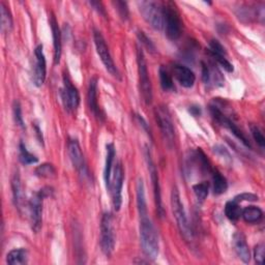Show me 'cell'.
Instances as JSON below:
<instances>
[{"label":"cell","mask_w":265,"mask_h":265,"mask_svg":"<svg viewBox=\"0 0 265 265\" xmlns=\"http://www.w3.org/2000/svg\"><path fill=\"white\" fill-rule=\"evenodd\" d=\"M140 218V244L142 251L148 259L154 260L159 255V236L149 219L148 213L139 215Z\"/></svg>","instance_id":"obj_1"},{"label":"cell","mask_w":265,"mask_h":265,"mask_svg":"<svg viewBox=\"0 0 265 265\" xmlns=\"http://www.w3.org/2000/svg\"><path fill=\"white\" fill-rule=\"evenodd\" d=\"M164 28L167 38L171 41H177L183 33V20L175 3L168 1L163 4Z\"/></svg>","instance_id":"obj_2"},{"label":"cell","mask_w":265,"mask_h":265,"mask_svg":"<svg viewBox=\"0 0 265 265\" xmlns=\"http://www.w3.org/2000/svg\"><path fill=\"white\" fill-rule=\"evenodd\" d=\"M171 207L180 234L183 235V237L187 240V242H192L193 231L188 220L184 204L182 202V199H180L179 192L176 187H174L171 192Z\"/></svg>","instance_id":"obj_3"},{"label":"cell","mask_w":265,"mask_h":265,"mask_svg":"<svg viewBox=\"0 0 265 265\" xmlns=\"http://www.w3.org/2000/svg\"><path fill=\"white\" fill-rule=\"evenodd\" d=\"M51 189L45 188L40 190L31 197L29 201V219L30 226L34 233H39L43 222V201L44 198L50 196Z\"/></svg>","instance_id":"obj_4"},{"label":"cell","mask_w":265,"mask_h":265,"mask_svg":"<svg viewBox=\"0 0 265 265\" xmlns=\"http://www.w3.org/2000/svg\"><path fill=\"white\" fill-rule=\"evenodd\" d=\"M154 114L166 145L172 148L175 142V130L169 110L166 106H159L155 108Z\"/></svg>","instance_id":"obj_5"},{"label":"cell","mask_w":265,"mask_h":265,"mask_svg":"<svg viewBox=\"0 0 265 265\" xmlns=\"http://www.w3.org/2000/svg\"><path fill=\"white\" fill-rule=\"evenodd\" d=\"M138 6L144 20H145L153 29L161 30L164 28L163 5L149 0V1L138 2Z\"/></svg>","instance_id":"obj_6"},{"label":"cell","mask_w":265,"mask_h":265,"mask_svg":"<svg viewBox=\"0 0 265 265\" xmlns=\"http://www.w3.org/2000/svg\"><path fill=\"white\" fill-rule=\"evenodd\" d=\"M137 64H138V74H139V85L142 98L147 105L152 102V86L149 78L147 64L145 56L141 48H137Z\"/></svg>","instance_id":"obj_7"},{"label":"cell","mask_w":265,"mask_h":265,"mask_svg":"<svg viewBox=\"0 0 265 265\" xmlns=\"http://www.w3.org/2000/svg\"><path fill=\"white\" fill-rule=\"evenodd\" d=\"M115 247V230L113 215L110 212L103 214L101 222V248L104 254L109 257Z\"/></svg>","instance_id":"obj_8"},{"label":"cell","mask_w":265,"mask_h":265,"mask_svg":"<svg viewBox=\"0 0 265 265\" xmlns=\"http://www.w3.org/2000/svg\"><path fill=\"white\" fill-rule=\"evenodd\" d=\"M93 40H94V45H95V49L96 52H98L103 65L105 66L106 69L109 71V73L115 77V78H119V73H118V69L113 62L112 56L110 54L109 51V47L107 46L106 41L103 37V34L100 31H96L94 30L93 33Z\"/></svg>","instance_id":"obj_9"},{"label":"cell","mask_w":265,"mask_h":265,"mask_svg":"<svg viewBox=\"0 0 265 265\" xmlns=\"http://www.w3.org/2000/svg\"><path fill=\"white\" fill-rule=\"evenodd\" d=\"M67 152L69 160L73 164L75 169L78 171L79 175L83 177V179H86L89 177V172L88 168L85 163V159H84V155L81 149L80 144L78 140L76 139H69L67 143Z\"/></svg>","instance_id":"obj_10"},{"label":"cell","mask_w":265,"mask_h":265,"mask_svg":"<svg viewBox=\"0 0 265 265\" xmlns=\"http://www.w3.org/2000/svg\"><path fill=\"white\" fill-rule=\"evenodd\" d=\"M124 179H125V172L122 163H117L114 170H113V177L110 187V193L112 197V205L115 211H119L120 207H122L123 203V196L122 191L124 186Z\"/></svg>","instance_id":"obj_11"},{"label":"cell","mask_w":265,"mask_h":265,"mask_svg":"<svg viewBox=\"0 0 265 265\" xmlns=\"http://www.w3.org/2000/svg\"><path fill=\"white\" fill-rule=\"evenodd\" d=\"M43 45H38L34 50V64L32 68V79L34 85L41 87L46 81L47 77V65L46 57L44 54Z\"/></svg>","instance_id":"obj_12"},{"label":"cell","mask_w":265,"mask_h":265,"mask_svg":"<svg viewBox=\"0 0 265 265\" xmlns=\"http://www.w3.org/2000/svg\"><path fill=\"white\" fill-rule=\"evenodd\" d=\"M146 160L148 164V170L150 173L151 177V183L153 187V194H154V202H155V208L156 212H158L160 218H163L165 211L163 208L162 204V195H161V186H160V179H159V174L158 170H156V167L151 159V154L148 148H146Z\"/></svg>","instance_id":"obj_13"},{"label":"cell","mask_w":265,"mask_h":265,"mask_svg":"<svg viewBox=\"0 0 265 265\" xmlns=\"http://www.w3.org/2000/svg\"><path fill=\"white\" fill-rule=\"evenodd\" d=\"M63 101L68 112L75 111L80 104V94L77 87L70 81L67 75L64 76V88L62 91Z\"/></svg>","instance_id":"obj_14"},{"label":"cell","mask_w":265,"mask_h":265,"mask_svg":"<svg viewBox=\"0 0 265 265\" xmlns=\"http://www.w3.org/2000/svg\"><path fill=\"white\" fill-rule=\"evenodd\" d=\"M172 70H173V75L175 79L178 81V83L183 87L191 88L194 86L195 81H196V76L194 74V71H193L191 68L183 65L175 64L173 65Z\"/></svg>","instance_id":"obj_15"},{"label":"cell","mask_w":265,"mask_h":265,"mask_svg":"<svg viewBox=\"0 0 265 265\" xmlns=\"http://www.w3.org/2000/svg\"><path fill=\"white\" fill-rule=\"evenodd\" d=\"M232 239H233L232 240L233 248L238 258L245 263H249L251 260V253H250V249H249L247 239L244 233L242 232L234 233Z\"/></svg>","instance_id":"obj_16"},{"label":"cell","mask_w":265,"mask_h":265,"mask_svg":"<svg viewBox=\"0 0 265 265\" xmlns=\"http://www.w3.org/2000/svg\"><path fill=\"white\" fill-rule=\"evenodd\" d=\"M50 26L52 30V37H53V46H54V64L58 65L60 62V57H62V32H60L57 20L53 14L49 19Z\"/></svg>","instance_id":"obj_17"},{"label":"cell","mask_w":265,"mask_h":265,"mask_svg":"<svg viewBox=\"0 0 265 265\" xmlns=\"http://www.w3.org/2000/svg\"><path fill=\"white\" fill-rule=\"evenodd\" d=\"M88 104H89L90 111L94 114V116L98 117L99 119H103L104 115L101 112V109L99 107V102H98V80H96V78L91 79L89 83Z\"/></svg>","instance_id":"obj_18"},{"label":"cell","mask_w":265,"mask_h":265,"mask_svg":"<svg viewBox=\"0 0 265 265\" xmlns=\"http://www.w3.org/2000/svg\"><path fill=\"white\" fill-rule=\"evenodd\" d=\"M115 158V147L114 144L110 143L107 145V156H106V164L104 170V180L107 191H110L111 187V173H112V165Z\"/></svg>","instance_id":"obj_19"},{"label":"cell","mask_w":265,"mask_h":265,"mask_svg":"<svg viewBox=\"0 0 265 265\" xmlns=\"http://www.w3.org/2000/svg\"><path fill=\"white\" fill-rule=\"evenodd\" d=\"M11 190H13V200L15 206L21 211L24 206V192L19 172H15L13 177H11Z\"/></svg>","instance_id":"obj_20"},{"label":"cell","mask_w":265,"mask_h":265,"mask_svg":"<svg viewBox=\"0 0 265 265\" xmlns=\"http://www.w3.org/2000/svg\"><path fill=\"white\" fill-rule=\"evenodd\" d=\"M27 260H28V254L25 249L11 250L6 256V263L9 265L26 264Z\"/></svg>","instance_id":"obj_21"},{"label":"cell","mask_w":265,"mask_h":265,"mask_svg":"<svg viewBox=\"0 0 265 265\" xmlns=\"http://www.w3.org/2000/svg\"><path fill=\"white\" fill-rule=\"evenodd\" d=\"M212 191L214 195H222L228 189L227 179L222 175L218 170H213L212 172Z\"/></svg>","instance_id":"obj_22"},{"label":"cell","mask_w":265,"mask_h":265,"mask_svg":"<svg viewBox=\"0 0 265 265\" xmlns=\"http://www.w3.org/2000/svg\"><path fill=\"white\" fill-rule=\"evenodd\" d=\"M242 216L249 224H257L263 218V211L257 206H248L242 211Z\"/></svg>","instance_id":"obj_23"},{"label":"cell","mask_w":265,"mask_h":265,"mask_svg":"<svg viewBox=\"0 0 265 265\" xmlns=\"http://www.w3.org/2000/svg\"><path fill=\"white\" fill-rule=\"evenodd\" d=\"M0 15H1V30L4 33H8L13 30L14 22H13V17L7 6L3 1L0 2Z\"/></svg>","instance_id":"obj_24"},{"label":"cell","mask_w":265,"mask_h":265,"mask_svg":"<svg viewBox=\"0 0 265 265\" xmlns=\"http://www.w3.org/2000/svg\"><path fill=\"white\" fill-rule=\"evenodd\" d=\"M137 207H138V213L139 215L146 214L147 211V204L145 199V189H144L143 180L140 178L138 179L137 183Z\"/></svg>","instance_id":"obj_25"},{"label":"cell","mask_w":265,"mask_h":265,"mask_svg":"<svg viewBox=\"0 0 265 265\" xmlns=\"http://www.w3.org/2000/svg\"><path fill=\"white\" fill-rule=\"evenodd\" d=\"M242 207L235 200L228 201L225 205V214L231 222H237L242 216Z\"/></svg>","instance_id":"obj_26"},{"label":"cell","mask_w":265,"mask_h":265,"mask_svg":"<svg viewBox=\"0 0 265 265\" xmlns=\"http://www.w3.org/2000/svg\"><path fill=\"white\" fill-rule=\"evenodd\" d=\"M159 74H160V82H161V86L163 90L165 91H173L174 90V82L172 79V76L170 75L168 69L162 66L159 69Z\"/></svg>","instance_id":"obj_27"},{"label":"cell","mask_w":265,"mask_h":265,"mask_svg":"<svg viewBox=\"0 0 265 265\" xmlns=\"http://www.w3.org/2000/svg\"><path fill=\"white\" fill-rule=\"evenodd\" d=\"M19 160L23 165H31V164H35L38 163L39 159L35 156L34 154H32L31 152H29L26 148V146L24 145L23 142H20V145H19Z\"/></svg>","instance_id":"obj_28"},{"label":"cell","mask_w":265,"mask_h":265,"mask_svg":"<svg viewBox=\"0 0 265 265\" xmlns=\"http://www.w3.org/2000/svg\"><path fill=\"white\" fill-rule=\"evenodd\" d=\"M35 175L42 178H54L56 177V169L52 164L45 163L39 166L34 171Z\"/></svg>","instance_id":"obj_29"},{"label":"cell","mask_w":265,"mask_h":265,"mask_svg":"<svg viewBox=\"0 0 265 265\" xmlns=\"http://www.w3.org/2000/svg\"><path fill=\"white\" fill-rule=\"evenodd\" d=\"M193 191H194L196 198L198 199V201L203 202L208 196L209 187H208L207 183L203 182V183L197 184V185H195L194 187H193Z\"/></svg>","instance_id":"obj_30"},{"label":"cell","mask_w":265,"mask_h":265,"mask_svg":"<svg viewBox=\"0 0 265 265\" xmlns=\"http://www.w3.org/2000/svg\"><path fill=\"white\" fill-rule=\"evenodd\" d=\"M209 52L213 58L216 57H226V50L225 48L222 46V44L216 41V40H211L209 43Z\"/></svg>","instance_id":"obj_31"},{"label":"cell","mask_w":265,"mask_h":265,"mask_svg":"<svg viewBox=\"0 0 265 265\" xmlns=\"http://www.w3.org/2000/svg\"><path fill=\"white\" fill-rule=\"evenodd\" d=\"M251 132H252L253 138H254V140L257 142L258 145L261 148H264V146H265V138H264V135H263V132H261V130L257 126L252 125L251 126Z\"/></svg>","instance_id":"obj_32"},{"label":"cell","mask_w":265,"mask_h":265,"mask_svg":"<svg viewBox=\"0 0 265 265\" xmlns=\"http://www.w3.org/2000/svg\"><path fill=\"white\" fill-rule=\"evenodd\" d=\"M13 115H14L15 123L19 127L24 128V120H23V116H22V109H21V105H20L19 101H15L14 102V105H13Z\"/></svg>","instance_id":"obj_33"},{"label":"cell","mask_w":265,"mask_h":265,"mask_svg":"<svg viewBox=\"0 0 265 265\" xmlns=\"http://www.w3.org/2000/svg\"><path fill=\"white\" fill-rule=\"evenodd\" d=\"M138 39L140 41V43L146 48V49L150 52H154L155 50V47L153 45V43L151 42V40L147 37V35L144 33L143 31H139L138 32Z\"/></svg>","instance_id":"obj_34"},{"label":"cell","mask_w":265,"mask_h":265,"mask_svg":"<svg viewBox=\"0 0 265 265\" xmlns=\"http://www.w3.org/2000/svg\"><path fill=\"white\" fill-rule=\"evenodd\" d=\"M254 258L257 264L263 265L264 264V258H265V249L263 244H259L254 249Z\"/></svg>","instance_id":"obj_35"},{"label":"cell","mask_w":265,"mask_h":265,"mask_svg":"<svg viewBox=\"0 0 265 265\" xmlns=\"http://www.w3.org/2000/svg\"><path fill=\"white\" fill-rule=\"evenodd\" d=\"M116 9L118 11V14L123 20H127L129 18V8H128V4L127 2L124 1H116L114 2Z\"/></svg>","instance_id":"obj_36"},{"label":"cell","mask_w":265,"mask_h":265,"mask_svg":"<svg viewBox=\"0 0 265 265\" xmlns=\"http://www.w3.org/2000/svg\"><path fill=\"white\" fill-rule=\"evenodd\" d=\"M213 151H214V153H216L219 156H221L222 159H225L227 161H231L230 153H229V151L225 147H223L222 145L214 146L213 147Z\"/></svg>","instance_id":"obj_37"},{"label":"cell","mask_w":265,"mask_h":265,"mask_svg":"<svg viewBox=\"0 0 265 265\" xmlns=\"http://www.w3.org/2000/svg\"><path fill=\"white\" fill-rule=\"evenodd\" d=\"M233 200L236 202H242V201H256L258 200V196L254 194H249V193H245V194H240L236 196Z\"/></svg>","instance_id":"obj_38"},{"label":"cell","mask_w":265,"mask_h":265,"mask_svg":"<svg viewBox=\"0 0 265 265\" xmlns=\"http://www.w3.org/2000/svg\"><path fill=\"white\" fill-rule=\"evenodd\" d=\"M89 4H90L96 11H98V13H99L100 15H102L103 17H107L106 9H105V7L103 6V3H102V2H99V1H90Z\"/></svg>","instance_id":"obj_39"},{"label":"cell","mask_w":265,"mask_h":265,"mask_svg":"<svg viewBox=\"0 0 265 265\" xmlns=\"http://www.w3.org/2000/svg\"><path fill=\"white\" fill-rule=\"evenodd\" d=\"M34 129H35V132H37V135L39 137V140L42 144H44V138H43V134H42V131L40 129V127L38 125H34Z\"/></svg>","instance_id":"obj_40"},{"label":"cell","mask_w":265,"mask_h":265,"mask_svg":"<svg viewBox=\"0 0 265 265\" xmlns=\"http://www.w3.org/2000/svg\"><path fill=\"white\" fill-rule=\"evenodd\" d=\"M200 108V107H199ZM198 107H192L190 109V112L194 115V116H198L200 114V109Z\"/></svg>","instance_id":"obj_41"}]
</instances>
